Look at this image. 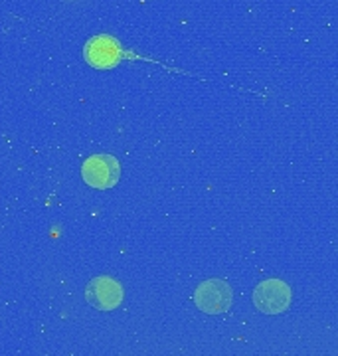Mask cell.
Segmentation results:
<instances>
[{
    "label": "cell",
    "mask_w": 338,
    "mask_h": 356,
    "mask_svg": "<svg viewBox=\"0 0 338 356\" xmlns=\"http://www.w3.org/2000/svg\"><path fill=\"white\" fill-rule=\"evenodd\" d=\"M121 177L119 161L111 154H93L81 166V178L95 191H109Z\"/></svg>",
    "instance_id": "cell-1"
},
{
    "label": "cell",
    "mask_w": 338,
    "mask_h": 356,
    "mask_svg": "<svg viewBox=\"0 0 338 356\" xmlns=\"http://www.w3.org/2000/svg\"><path fill=\"white\" fill-rule=\"evenodd\" d=\"M251 299H253V305L265 315H279L289 309L293 293L285 281L265 280L253 289Z\"/></svg>",
    "instance_id": "cell-2"
},
{
    "label": "cell",
    "mask_w": 338,
    "mask_h": 356,
    "mask_svg": "<svg viewBox=\"0 0 338 356\" xmlns=\"http://www.w3.org/2000/svg\"><path fill=\"white\" fill-rule=\"evenodd\" d=\"M234 293L224 280H208L198 285L194 293V303L206 315H222L232 307Z\"/></svg>",
    "instance_id": "cell-3"
},
{
    "label": "cell",
    "mask_w": 338,
    "mask_h": 356,
    "mask_svg": "<svg viewBox=\"0 0 338 356\" xmlns=\"http://www.w3.org/2000/svg\"><path fill=\"white\" fill-rule=\"evenodd\" d=\"M86 299L89 305L99 309V311H113L123 301V287L119 281L113 280L109 275H101V277L89 281L88 289H86Z\"/></svg>",
    "instance_id": "cell-4"
},
{
    "label": "cell",
    "mask_w": 338,
    "mask_h": 356,
    "mask_svg": "<svg viewBox=\"0 0 338 356\" xmlns=\"http://www.w3.org/2000/svg\"><path fill=\"white\" fill-rule=\"evenodd\" d=\"M83 54H86V60H88L89 65H93L97 70H109L113 65L119 64L121 46L113 36L101 34V36L89 40Z\"/></svg>",
    "instance_id": "cell-5"
}]
</instances>
